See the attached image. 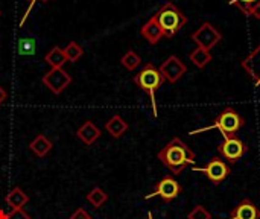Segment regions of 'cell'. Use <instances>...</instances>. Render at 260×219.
I'll return each mask as SVG.
<instances>
[{
	"instance_id": "obj_1",
	"label": "cell",
	"mask_w": 260,
	"mask_h": 219,
	"mask_svg": "<svg viewBox=\"0 0 260 219\" xmlns=\"http://www.w3.org/2000/svg\"><path fill=\"white\" fill-rule=\"evenodd\" d=\"M158 159L174 175H180L189 165H195V152L180 137L172 139L158 152Z\"/></svg>"
},
{
	"instance_id": "obj_2",
	"label": "cell",
	"mask_w": 260,
	"mask_h": 219,
	"mask_svg": "<svg viewBox=\"0 0 260 219\" xmlns=\"http://www.w3.org/2000/svg\"><path fill=\"white\" fill-rule=\"evenodd\" d=\"M154 17H155L157 23L160 24V27H161L166 38L175 37L183 29V26L187 23V17L172 2L165 3L157 11V14Z\"/></svg>"
},
{
	"instance_id": "obj_3",
	"label": "cell",
	"mask_w": 260,
	"mask_h": 219,
	"mask_svg": "<svg viewBox=\"0 0 260 219\" xmlns=\"http://www.w3.org/2000/svg\"><path fill=\"white\" fill-rule=\"evenodd\" d=\"M245 125V119L233 108H224L215 119L212 128H216L224 137L236 136V133Z\"/></svg>"
},
{
	"instance_id": "obj_4",
	"label": "cell",
	"mask_w": 260,
	"mask_h": 219,
	"mask_svg": "<svg viewBox=\"0 0 260 219\" xmlns=\"http://www.w3.org/2000/svg\"><path fill=\"white\" fill-rule=\"evenodd\" d=\"M134 82L136 85H139L142 90L148 91L154 101V93L163 85L165 78L160 72V69H157L154 64H146L136 76H134Z\"/></svg>"
},
{
	"instance_id": "obj_5",
	"label": "cell",
	"mask_w": 260,
	"mask_h": 219,
	"mask_svg": "<svg viewBox=\"0 0 260 219\" xmlns=\"http://www.w3.org/2000/svg\"><path fill=\"white\" fill-rule=\"evenodd\" d=\"M218 151H219V155L224 159V162L233 165V163H238L247 154L248 146L238 136H230V137H224V142L219 145Z\"/></svg>"
},
{
	"instance_id": "obj_6",
	"label": "cell",
	"mask_w": 260,
	"mask_h": 219,
	"mask_svg": "<svg viewBox=\"0 0 260 219\" xmlns=\"http://www.w3.org/2000/svg\"><path fill=\"white\" fill-rule=\"evenodd\" d=\"M221 32L212 23H203L193 34L192 40L198 44V47L210 50L221 41Z\"/></svg>"
},
{
	"instance_id": "obj_7",
	"label": "cell",
	"mask_w": 260,
	"mask_h": 219,
	"mask_svg": "<svg viewBox=\"0 0 260 219\" xmlns=\"http://www.w3.org/2000/svg\"><path fill=\"white\" fill-rule=\"evenodd\" d=\"M195 171L198 172H203L213 184H219L222 183L230 174H232V169L229 166L227 162H224L222 159L216 157V159H212L204 168H195Z\"/></svg>"
},
{
	"instance_id": "obj_8",
	"label": "cell",
	"mask_w": 260,
	"mask_h": 219,
	"mask_svg": "<svg viewBox=\"0 0 260 219\" xmlns=\"http://www.w3.org/2000/svg\"><path fill=\"white\" fill-rule=\"evenodd\" d=\"M181 194V186L180 183L172 178V177H165L163 180H160L154 189V192L151 195H148V198L151 197H160L163 201L166 203H171L174 201L178 195Z\"/></svg>"
},
{
	"instance_id": "obj_9",
	"label": "cell",
	"mask_w": 260,
	"mask_h": 219,
	"mask_svg": "<svg viewBox=\"0 0 260 219\" xmlns=\"http://www.w3.org/2000/svg\"><path fill=\"white\" fill-rule=\"evenodd\" d=\"M72 82V78L67 72L62 69H52L43 76V84L55 95H59L67 88V85Z\"/></svg>"
},
{
	"instance_id": "obj_10",
	"label": "cell",
	"mask_w": 260,
	"mask_h": 219,
	"mask_svg": "<svg viewBox=\"0 0 260 219\" xmlns=\"http://www.w3.org/2000/svg\"><path fill=\"white\" fill-rule=\"evenodd\" d=\"M186 66L184 62L177 58L175 55H171L161 66H160V72L163 75V78L169 82H177L183 78V75L186 73Z\"/></svg>"
},
{
	"instance_id": "obj_11",
	"label": "cell",
	"mask_w": 260,
	"mask_h": 219,
	"mask_svg": "<svg viewBox=\"0 0 260 219\" xmlns=\"http://www.w3.org/2000/svg\"><path fill=\"white\" fill-rule=\"evenodd\" d=\"M260 210L259 207L250 201V200H242L230 213V219H259Z\"/></svg>"
},
{
	"instance_id": "obj_12",
	"label": "cell",
	"mask_w": 260,
	"mask_h": 219,
	"mask_svg": "<svg viewBox=\"0 0 260 219\" xmlns=\"http://www.w3.org/2000/svg\"><path fill=\"white\" fill-rule=\"evenodd\" d=\"M242 67L253 78L256 87H260V44L242 61Z\"/></svg>"
},
{
	"instance_id": "obj_13",
	"label": "cell",
	"mask_w": 260,
	"mask_h": 219,
	"mask_svg": "<svg viewBox=\"0 0 260 219\" xmlns=\"http://www.w3.org/2000/svg\"><path fill=\"white\" fill-rule=\"evenodd\" d=\"M140 34H142V37H143L145 40H148L151 44H157V43L165 37V34H163V30H161V27H160V24L157 23V20H155L154 15L142 26Z\"/></svg>"
},
{
	"instance_id": "obj_14",
	"label": "cell",
	"mask_w": 260,
	"mask_h": 219,
	"mask_svg": "<svg viewBox=\"0 0 260 219\" xmlns=\"http://www.w3.org/2000/svg\"><path fill=\"white\" fill-rule=\"evenodd\" d=\"M76 136L85 143V145H93L99 137H101V130L90 120H87L84 125H81L76 131Z\"/></svg>"
},
{
	"instance_id": "obj_15",
	"label": "cell",
	"mask_w": 260,
	"mask_h": 219,
	"mask_svg": "<svg viewBox=\"0 0 260 219\" xmlns=\"http://www.w3.org/2000/svg\"><path fill=\"white\" fill-rule=\"evenodd\" d=\"M29 201V197L20 189V187H15L12 189L8 195H6V204L11 207V210H18V209H23Z\"/></svg>"
},
{
	"instance_id": "obj_16",
	"label": "cell",
	"mask_w": 260,
	"mask_h": 219,
	"mask_svg": "<svg viewBox=\"0 0 260 219\" xmlns=\"http://www.w3.org/2000/svg\"><path fill=\"white\" fill-rule=\"evenodd\" d=\"M105 130L110 133V136H113L114 139H119L125 134V131L128 130V123L120 117V116H113L107 123H105Z\"/></svg>"
},
{
	"instance_id": "obj_17",
	"label": "cell",
	"mask_w": 260,
	"mask_h": 219,
	"mask_svg": "<svg viewBox=\"0 0 260 219\" xmlns=\"http://www.w3.org/2000/svg\"><path fill=\"white\" fill-rule=\"evenodd\" d=\"M46 62L52 67V69H62L64 62H67V58H66V53H64V49L55 46L52 47V50H49V53L44 56Z\"/></svg>"
},
{
	"instance_id": "obj_18",
	"label": "cell",
	"mask_w": 260,
	"mask_h": 219,
	"mask_svg": "<svg viewBox=\"0 0 260 219\" xmlns=\"http://www.w3.org/2000/svg\"><path fill=\"white\" fill-rule=\"evenodd\" d=\"M29 148H30V151H32L37 157H44V155L52 149V142H50L49 139H46V136L40 134V136H37V137L32 140V143L29 145Z\"/></svg>"
},
{
	"instance_id": "obj_19",
	"label": "cell",
	"mask_w": 260,
	"mask_h": 219,
	"mask_svg": "<svg viewBox=\"0 0 260 219\" xmlns=\"http://www.w3.org/2000/svg\"><path fill=\"white\" fill-rule=\"evenodd\" d=\"M189 58H190V61H192L197 67L204 69V67L212 61V53H210V50H206V49L197 47L193 52H190Z\"/></svg>"
},
{
	"instance_id": "obj_20",
	"label": "cell",
	"mask_w": 260,
	"mask_h": 219,
	"mask_svg": "<svg viewBox=\"0 0 260 219\" xmlns=\"http://www.w3.org/2000/svg\"><path fill=\"white\" fill-rule=\"evenodd\" d=\"M87 200H88V203H90L94 209H99V207H102V206L107 203L108 197H107V194H105L101 187H94V189L87 195Z\"/></svg>"
},
{
	"instance_id": "obj_21",
	"label": "cell",
	"mask_w": 260,
	"mask_h": 219,
	"mask_svg": "<svg viewBox=\"0 0 260 219\" xmlns=\"http://www.w3.org/2000/svg\"><path fill=\"white\" fill-rule=\"evenodd\" d=\"M120 62H122V66H123L125 69H128V70H136V69L140 66L142 59H140V56H139L134 50H128V52L122 56Z\"/></svg>"
},
{
	"instance_id": "obj_22",
	"label": "cell",
	"mask_w": 260,
	"mask_h": 219,
	"mask_svg": "<svg viewBox=\"0 0 260 219\" xmlns=\"http://www.w3.org/2000/svg\"><path fill=\"white\" fill-rule=\"evenodd\" d=\"M64 53H66L67 61H70V62H76V61L82 56L84 50H82V47H81L78 43L70 41V43L67 44V47L64 49Z\"/></svg>"
},
{
	"instance_id": "obj_23",
	"label": "cell",
	"mask_w": 260,
	"mask_h": 219,
	"mask_svg": "<svg viewBox=\"0 0 260 219\" xmlns=\"http://www.w3.org/2000/svg\"><path fill=\"white\" fill-rule=\"evenodd\" d=\"M257 2H260V0H229L230 5L241 9L245 15H251V9Z\"/></svg>"
},
{
	"instance_id": "obj_24",
	"label": "cell",
	"mask_w": 260,
	"mask_h": 219,
	"mask_svg": "<svg viewBox=\"0 0 260 219\" xmlns=\"http://www.w3.org/2000/svg\"><path fill=\"white\" fill-rule=\"evenodd\" d=\"M187 219H212V215L204 206H195L187 213Z\"/></svg>"
},
{
	"instance_id": "obj_25",
	"label": "cell",
	"mask_w": 260,
	"mask_h": 219,
	"mask_svg": "<svg viewBox=\"0 0 260 219\" xmlns=\"http://www.w3.org/2000/svg\"><path fill=\"white\" fill-rule=\"evenodd\" d=\"M34 40H21L20 41V46H18V52L21 53V55H30V53H34Z\"/></svg>"
},
{
	"instance_id": "obj_26",
	"label": "cell",
	"mask_w": 260,
	"mask_h": 219,
	"mask_svg": "<svg viewBox=\"0 0 260 219\" xmlns=\"http://www.w3.org/2000/svg\"><path fill=\"white\" fill-rule=\"evenodd\" d=\"M6 219H30V216L23 209H18V210H11Z\"/></svg>"
},
{
	"instance_id": "obj_27",
	"label": "cell",
	"mask_w": 260,
	"mask_h": 219,
	"mask_svg": "<svg viewBox=\"0 0 260 219\" xmlns=\"http://www.w3.org/2000/svg\"><path fill=\"white\" fill-rule=\"evenodd\" d=\"M70 219H91V216L84 209H78V210L73 212V215L70 216Z\"/></svg>"
},
{
	"instance_id": "obj_28",
	"label": "cell",
	"mask_w": 260,
	"mask_h": 219,
	"mask_svg": "<svg viewBox=\"0 0 260 219\" xmlns=\"http://www.w3.org/2000/svg\"><path fill=\"white\" fill-rule=\"evenodd\" d=\"M251 15H254L256 18H259L260 20V2H257V3L253 6V9H251Z\"/></svg>"
},
{
	"instance_id": "obj_29",
	"label": "cell",
	"mask_w": 260,
	"mask_h": 219,
	"mask_svg": "<svg viewBox=\"0 0 260 219\" xmlns=\"http://www.w3.org/2000/svg\"><path fill=\"white\" fill-rule=\"evenodd\" d=\"M5 101H6V91H5L3 87H0V105H2Z\"/></svg>"
},
{
	"instance_id": "obj_30",
	"label": "cell",
	"mask_w": 260,
	"mask_h": 219,
	"mask_svg": "<svg viewBox=\"0 0 260 219\" xmlns=\"http://www.w3.org/2000/svg\"><path fill=\"white\" fill-rule=\"evenodd\" d=\"M6 216H8V215H6L3 210H0V219H6Z\"/></svg>"
},
{
	"instance_id": "obj_31",
	"label": "cell",
	"mask_w": 260,
	"mask_h": 219,
	"mask_svg": "<svg viewBox=\"0 0 260 219\" xmlns=\"http://www.w3.org/2000/svg\"><path fill=\"white\" fill-rule=\"evenodd\" d=\"M34 2H35V0H29V3H30V5H32V3H34Z\"/></svg>"
},
{
	"instance_id": "obj_32",
	"label": "cell",
	"mask_w": 260,
	"mask_h": 219,
	"mask_svg": "<svg viewBox=\"0 0 260 219\" xmlns=\"http://www.w3.org/2000/svg\"><path fill=\"white\" fill-rule=\"evenodd\" d=\"M40 2H43V3H46V2H47V0H40Z\"/></svg>"
},
{
	"instance_id": "obj_33",
	"label": "cell",
	"mask_w": 260,
	"mask_h": 219,
	"mask_svg": "<svg viewBox=\"0 0 260 219\" xmlns=\"http://www.w3.org/2000/svg\"><path fill=\"white\" fill-rule=\"evenodd\" d=\"M0 15H2V12H0Z\"/></svg>"
}]
</instances>
